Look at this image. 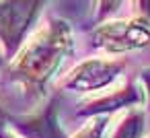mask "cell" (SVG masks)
I'll use <instances>...</instances> for the list:
<instances>
[{
  "mask_svg": "<svg viewBox=\"0 0 150 138\" xmlns=\"http://www.w3.org/2000/svg\"><path fill=\"white\" fill-rule=\"evenodd\" d=\"M119 4H121V0H95V13L99 17H107L113 11H117Z\"/></svg>",
  "mask_w": 150,
  "mask_h": 138,
  "instance_id": "9c48e42d",
  "label": "cell"
},
{
  "mask_svg": "<svg viewBox=\"0 0 150 138\" xmlns=\"http://www.w3.org/2000/svg\"><path fill=\"white\" fill-rule=\"evenodd\" d=\"M140 78H142V89H144V105L150 111V68H144Z\"/></svg>",
  "mask_w": 150,
  "mask_h": 138,
  "instance_id": "30bf717a",
  "label": "cell"
},
{
  "mask_svg": "<svg viewBox=\"0 0 150 138\" xmlns=\"http://www.w3.org/2000/svg\"><path fill=\"white\" fill-rule=\"evenodd\" d=\"M136 6H138L140 17L150 19V0H136Z\"/></svg>",
  "mask_w": 150,
  "mask_h": 138,
  "instance_id": "8fae6325",
  "label": "cell"
},
{
  "mask_svg": "<svg viewBox=\"0 0 150 138\" xmlns=\"http://www.w3.org/2000/svg\"><path fill=\"white\" fill-rule=\"evenodd\" d=\"M111 124V115H93L91 122L78 130L72 138H105V132Z\"/></svg>",
  "mask_w": 150,
  "mask_h": 138,
  "instance_id": "ba28073f",
  "label": "cell"
},
{
  "mask_svg": "<svg viewBox=\"0 0 150 138\" xmlns=\"http://www.w3.org/2000/svg\"><path fill=\"white\" fill-rule=\"evenodd\" d=\"M144 103V89L136 87L132 83L115 89V91H103L99 97H91L78 107V115H111L119 109L140 107Z\"/></svg>",
  "mask_w": 150,
  "mask_h": 138,
  "instance_id": "5b68a950",
  "label": "cell"
},
{
  "mask_svg": "<svg viewBox=\"0 0 150 138\" xmlns=\"http://www.w3.org/2000/svg\"><path fill=\"white\" fill-rule=\"evenodd\" d=\"M13 130L23 138H66L58 122V99H52L39 113L13 120Z\"/></svg>",
  "mask_w": 150,
  "mask_h": 138,
  "instance_id": "8992f818",
  "label": "cell"
},
{
  "mask_svg": "<svg viewBox=\"0 0 150 138\" xmlns=\"http://www.w3.org/2000/svg\"><path fill=\"white\" fill-rule=\"evenodd\" d=\"M0 138H23V136H21V134H17L15 130L6 128L4 124H0Z\"/></svg>",
  "mask_w": 150,
  "mask_h": 138,
  "instance_id": "7c38bea8",
  "label": "cell"
},
{
  "mask_svg": "<svg viewBox=\"0 0 150 138\" xmlns=\"http://www.w3.org/2000/svg\"><path fill=\"white\" fill-rule=\"evenodd\" d=\"M72 46L70 27L64 21H52L39 29L17 54L11 64V74L29 95H41L64 56Z\"/></svg>",
  "mask_w": 150,
  "mask_h": 138,
  "instance_id": "6da1fadb",
  "label": "cell"
},
{
  "mask_svg": "<svg viewBox=\"0 0 150 138\" xmlns=\"http://www.w3.org/2000/svg\"><path fill=\"white\" fill-rule=\"evenodd\" d=\"M123 68L125 60L119 58H91L72 68L62 78V87L74 93H99L113 85L115 78L123 72Z\"/></svg>",
  "mask_w": 150,
  "mask_h": 138,
  "instance_id": "3957f363",
  "label": "cell"
},
{
  "mask_svg": "<svg viewBox=\"0 0 150 138\" xmlns=\"http://www.w3.org/2000/svg\"><path fill=\"white\" fill-rule=\"evenodd\" d=\"M45 0H0V39L8 52L21 46Z\"/></svg>",
  "mask_w": 150,
  "mask_h": 138,
  "instance_id": "277c9868",
  "label": "cell"
},
{
  "mask_svg": "<svg viewBox=\"0 0 150 138\" xmlns=\"http://www.w3.org/2000/svg\"><path fill=\"white\" fill-rule=\"evenodd\" d=\"M144 120H146V111L142 107H129L117 120L109 138H142L144 136Z\"/></svg>",
  "mask_w": 150,
  "mask_h": 138,
  "instance_id": "52a82bcc",
  "label": "cell"
},
{
  "mask_svg": "<svg viewBox=\"0 0 150 138\" xmlns=\"http://www.w3.org/2000/svg\"><path fill=\"white\" fill-rule=\"evenodd\" d=\"M93 43L109 54L132 52L150 46V19L138 17L132 21H109L93 31Z\"/></svg>",
  "mask_w": 150,
  "mask_h": 138,
  "instance_id": "7a4b0ae2",
  "label": "cell"
}]
</instances>
